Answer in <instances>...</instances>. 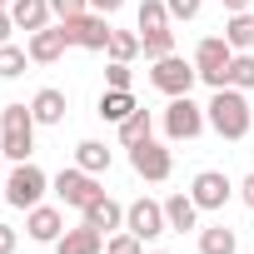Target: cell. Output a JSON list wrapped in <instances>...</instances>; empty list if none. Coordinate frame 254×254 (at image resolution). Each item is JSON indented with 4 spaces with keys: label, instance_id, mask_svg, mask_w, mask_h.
Segmentation results:
<instances>
[{
    "label": "cell",
    "instance_id": "obj_41",
    "mask_svg": "<svg viewBox=\"0 0 254 254\" xmlns=\"http://www.w3.org/2000/svg\"><path fill=\"white\" fill-rule=\"evenodd\" d=\"M155 254H165V249H155Z\"/></svg>",
    "mask_w": 254,
    "mask_h": 254
},
{
    "label": "cell",
    "instance_id": "obj_36",
    "mask_svg": "<svg viewBox=\"0 0 254 254\" xmlns=\"http://www.w3.org/2000/svg\"><path fill=\"white\" fill-rule=\"evenodd\" d=\"M10 30H15V20H10V10H0V45L10 40Z\"/></svg>",
    "mask_w": 254,
    "mask_h": 254
},
{
    "label": "cell",
    "instance_id": "obj_16",
    "mask_svg": "<svg viewBox=\"0 0 254 254\" xmlns=\"http://www.w3.org/2000/svg\"><path fill=\"white\" fill-rule=\"evenodd\" d=\"M85 214V224H95L100 234H115V229H125V204L120 199H110V194H100L90 209H80Z\"/></svg>",
    "mask_w": 254,
    "mask_h": 254
},
{
    "label": "cell",
    "instance_id": "obj_24",
    "mask_svg": "<svg viewBox=\"0 0 254 254\" xmlns=\"http://www.w3.org/2000/svg\"><path fill=\"white\" fill-rule=\"evenodd\" d=\"M135 20H140V35H150V30H170V5H165V0H140Z\"/></svg>",
    "mask_w": 254,
    "mask_h": 254
},
{
    "label": "cell",
    "instance_id": "obj_12",
    "mask_svg": "<svg viewBox=\"0 0 254 254\" xmlns=\"http://www.w3.org/2000/svg\"><path fill=\"white\" fill-rule=\"evenodd\" d=\"M25 234H30L35 244H55V239L65 234V214H60L55 204H35V209H25Z\"/></svg>",
    "mask_w": 254,
    "mask_h": 254
},
{
    "label": "cell",
    "instance_id": "obj_2",
    "mask_svg": "<svg viewBox=\"0 0 254 254\" xmlns=\"http://www.w3.org/2000/svg\"><path fill=\"white\" fill-rule=\"evenodd\" d=\"M0 150H5V160H15V165H25L30 160V150H35V115H30V105H5L0 110Z\"/></svg>",
    "mask_w": 254,
    "mask_h": 254
},
{
    "label": "cell",
    "instance_id": "obj_4",
    "mask_svg": "<svg viewBox=\"0 0 254 254\" xmlns=\"http://www.w3.org/2000/svg\"><path fill=\"white\" fill-rule=\"evenodd\" d=\"M194 70H199V80L209 85V90H224L229 85V60H234V45L224 40V35H204L199 45H194Z\"/></svg>",
    "mask_w": 254,
    "mask_h": 254
},
{
    "label": "cell",
    "instance_id": "obj_18",
    "mask_svg": "<svg viewBox=\"0 0 254 254\" xmlns=\"http://www.w3.org/2000/svg\"><path fill=\"white\" fill-rule=\"evenodd\" d=\"M50 15H55V10H50V0H15V5H10L15 30H30V35H35V30H45V25H50Z\"/></svg>",
    "mask_w": 254,
    "mask_h": 254
},
{
    "label": "cell",
    "instance_id": "obj_1",
    "mask_svg": "<svg viewBox=\"0 0 254 254\" xmlns=\"http://www.w3.org/2000/svg\"><path fill=\"white\" fill-rule=\"evenodd\" d=\"M204 115H209V130H214L219 140H244V135H249V125H254V110H249L244 90H234V85L214 90L209 105H204Z\"/></svg>",
    "mask_w": 254,
    "mask_h": 254
},
{
    "label": "cell",
    "instance_id": "obj_35",
    "mask_svg": "<svg viewBox=\"0 0 254 254\" xmlns=\"http://www.w3.org/2000/svg\"><path fill=\"white\" fill-rule=\"evenodd\" d=\"M239 199H244V209H254V175L239 185Z\"/></svg>",
    "mask_w": 254,
    "mask_h": 254
},
{
    "label": "cell",
    "instance_id": "obj_9",
    "mask_svg": "<svg viewBox=\"0 0 254 254\" xmlns=\"http://www.w3.org/2000/svg\"><path fill=\"white\" fill-rule=\"evenodd\" d=\"M55 194H60V204H70V209H90L105 190H100V175H90V170H80V165H70V170H60L55 180Z\"/></svg>",
    "mask_w": 254,
    "mask_h": 254
},
{
    "label": "cell",
    "instance_id": "obj_26",
    "mask_svg": "<svg viewBox=\"0 0 254 254\" xmlns=\"http://www.w3.org/2000/svg\"><path fill=\"white\" fill-rule=\"evenodd\" d=\"M140 55H145V60L175 55V30H150V35H140Z\"/></svg>",
    "mask_w": 254,
    "mask_h": 254
},
{
    "label": "cell",
    "instance_id": "obj_27",
    "mask_svg": "<svg viewBox=\"0 0 254 254\" xmlns=\"http://www.w3.org/2000/svg\"><path fill=\"white\" fill-rule=\"evenodd\" d=\"M229 85H234V90H254V50H234V60H229Z\"/></svg>",
    "mask_w": 254,
    "mask_h": 254
},
{
    "label": "cell",
    "instance_id": "obj_32",
    "mask_svg": "<svg viewBox=\"0 0 254 254\" xmlns=\"http://www.w3.org/2000/svg\"><path fill=\"white\" fill-rule=\"evenodd\" d=\"M50 10H55L60 20H70V15H85V10H90V0H50Z\"/></svg>",
    "mask_w": 254,
    "mask_h": 254
},
{
    "label": "cell",
    "instance_id": "obj_20",
    "mask_svg": "<svg viewBox=\"0 0 254 254\" xmlns=\"http://www.w3.org/2000/svg\"><path fill=\"white\" fill-rule=\"evenodd\" d=\"M239 249V234L229 224H204L199 229V254H234Z\"/></svg>",
    "mask_w": 254,
    "mask_h": 254
},
{
    "label": "cell",
    "instance_id": "obj_25",
    "mask_svg": "<svg viewBox=\"0 0 254 254\" xmlns=\"http://www.w3.org/2000/svg\"><path fill=\"white\" fill-rule=\"evenodd\" d=\"M25 65H35L30 60V50H20V45H0V80H15V75H25Z\"/></svg>",
    "mask_w": 254,
    "mask_h": 254
},
{
    "label": "cell",
    "instance_id": "obj_23",
    "mask_svg": "<svg viewBox=\"0 0 254 254\" xmlns=\"http://www.w3.org/2000/svg\"><path fill=\"white\" fill-rule=\"evenodd\" d=\"M155 135V120H150V110H135L130 120H120V145L130 150V145H140V140H150Z\"/></svg>",
    "mask_w": 254,
    "mask_h": 254
},
{
    "label": "cell",
    "instance_id": "obj_11",
    "mask_svg": "<svg viewBox=\"0 0 254 254\" xmlns=\"http://www.w3.org/2000/svg\"><path fill=\"white\" fill-rule=\"evenodd\" d=\"M125 229H130V234H140L145 244H150V239H160V234L170 229V219H165V204L140 194L135 204H125Z\"/></svg>",
    "mask_w": 254,
    "mask_h": 254
},
{
    "label": "cell",
    "instance_id": "obj_22",
    "mask_svg": "<svg viewBox=\"0 0 254 254\" xmlns=\"http://www.w3.org/2000/svg\"><path fill=\"white\" fill-rule=\"evenodd\" d=\"M224 40H229L234 50H254V10L229 15V20H224Z\"/></svg>",
    "mask_w": 254,
    "mask_h": 254
},
{
    "label": "cell",
    "instance_id": "obj_40",
    "mask_svg": "<svg viewBox=\"0 0 254 254\" xmlns=\"http://www.w3.org/2000/svg\"><path fill=\"white\" fill-rule=\"evenodd\" d=\"M0 160H5V150H0Z\"/></svg>",
    "mask_w": 254,
    "mask_h": 254
},
{
    "label": "cell",
    "instance_id": "obj_7",
    "mask_svg": "<svg viewBox=\"0 0 254 254\" xmlns=\"http://www.w3.org/2000/svg\"><path fill=\"white\" fill-rule=\"evenodd\" d=\"M60 30H65V45H75V50H105L110 45V15H100V10H85V15H70V20H60Z\"/></svg>",
    "mask_w": 254,
    "mask_h": 254
},
{
    "label": "cell",
    "instance_id": "obj_37",
    "mask_svg": "<svg viewBox=\"0 0 254 254\" xmlns=\"http://www.w3.org/2000/svg\"><path fill=\"white\" fill-rule=\"evenodd\" d=\"M249 5H254V0H224V10H229V15H239V10H249Z\"/></svg>",
    "mask_w": 254,
    "mask_h": 254
},
{
    "label": "cell",
    "instance_id": "obj_29",
    "mask_svg": "<svg viewBox=\"0 0 254 254\" xmlns=\"http://www.w3.org/2000/svg\"><path fill=\"white\" fill-rule=\"evenodd\" d=\"M105 254H145V239L130 229H115V234H105Z\"/></svg>",
    "mask_w": 254,
    "mask_h": 254
},
{
    "label": "cell",
    "instance_id": "obj_38",
    "mask_svg": "<svg viewBox=\"0 0 254 254\" xmlns=\"http://www.w3.org/2000/svg\"><path fill=\"white\" fill-rule=\"evenodd\" d=\"M10 5H15V0H0V10H10Z\"/></svg>",
    "mask_w": 254,
    "mask_h": 254
},
{
    "label": "cell",
    "instance_id": "obj_5",
    "mask_svg": "<svg viewBox=\"0 0 254 254\" xmlns=\"http://www.w3.org/2000/svg\"><path fill=\"white\" fill-rule=\"evenodd\" d=\"M45 190H50V175L40 170V165H15L10 170V180H5V204H15V209H35V204H45Z\"/></svg>",
    "mask_w": 254,
    "mask_h": 254
},
{
    "label": "cell",
    "instance_id": "obj_19",
    "mask_svg": "<svg viewBox=\"0 0 254 254\" xmlns=\"http://www.w3.org/2000/svg\"><path fill=\"white\" fill-rule=\"evenodd\" d=\"M135 110H140V105H135V90H105L95 115H100V120H110V125H120V120H130Z\"/></svg>",
    "mask_w": 254,
    "mask_h": 254
},
{
    "label": "cell",
    "instance_id": "obj_8",
    "mask_svg": "<svg viewBox=\"0 0 254 254\" xmlns=\"http://www.w3.org/2000/svg\"><path fill=\"white\" fill-rule=\"evenodd\" d=\"M130 170H135L140 180H150V185H165V180L175 175V155H170V145H160V140L150 135V140L130 145Z\"/></svg>",
    "mask_w": 254,
    "mask_h": 254
},
{
    "label": "cell",
    "instance_id": "obj_33",
    "mask_svg": "<svg viewBox=\"0 0 254 254\" xmlns=\"http://www.w3.org/2000/svg\"><path fill=\"white\" fill-rule=\"evenodd\" d=\"M15 244H20L15 224H0V254H15Z\"/></svg>",
    "mask_w": 254,
    "mask_h": 254
},
{
    "label": "cell",
    "instance_id": "obj_28",
    "mask_svg": "<svg viewBox=\"0 0 254 254\" xmlns=\"http://www.w3.org/2000/svg\"><path fill=\"white\" fill-rule=\"evenodd\" d=\"M105 50H110V60H125V65H130V60L140 55V35H135V30H110V45H105Z\"/></svg>",
    "mask_w": 254,
    "mask_h": 254
},
{
    "label": "cell",
    "instance_id": "obj_17",
    "mask_svg": "<svg viewBox=\"0 0 254 254\" xmlns=\"http://www.w3.org/2000/svg\"><path fill=\"white\" fill-rule=\"evenodd\" d=\"M199 214H204V209H199L194 194H185V190L165 199V219H170V229H180V234H185V229H199Z\"/></svg>",
    "mask_w": 254,
    "mask_h": 254
},
{
    "label": "cell",
    "instance_id": "obj_21",
    "mask_svg": "<svg viewBox=\"0 0 254 254\" xmlns=\"http://www.w3.org/2000/svg\"><path fill=\"white\" fill-rule=\"evenodd\" d=\"M110 160H115V155H110L100 140H80V145H75V165H80V170H90V175H105V170H110Z\"/></svg>",
    "mask_w": 254,
    "mask_h": 254
},
{
    "label": "cell",
    "instance_id": "obj_15",
    "mask_svg": "<svg viewBox=\"0 0 254 254\" xmlns=\"http://www.w3.org/2000/svg\"><path fill=\"white\" fill-rule=\"evenodd\" d=\"M65 110H70V100H65V90H55V85L35 90V100H30L35 125H60V120H65Z\"/></svg>",
    "mask_w": 254,
    "mask_h": 254
},
{
    "label": "cell",
    "instance_id": "obj_31",
    "mask_svg": "<svg viewBox=\"0 0 254 254\" xmlns=\"http://www.w3.org/2000/svg\"><path fill=\"white\" fill-rule=\"evenodd\" d=\"M165 5H170V20H194L204 0H165Z\"/></svg>",
    "mask_w": 254,
    "mask_h": 254
},
{
    "label": "cell",
    "instance_id": "obj_34",
    "mask_svg": "<svg viewBox=\"0 0 254 254\" xmlns=\"http://www.w3.org/2000/svg\"><path fill=\"white\" fill-rule=\"evenodd\" d=\"M120 5H125V0H90V10H100V15H115Z\"/></svg>",
    "mask_w": 254,
    "mask_h": 254
},
{
    "label": "cell",
    "instance_id": "obj_13",
    "mask_svg": "<svg viewBox=\"0 0 254 254\" xmlns=\"http://www.w3.org/2000/svg\"><path fill=\"white\" fill-rule=\"evenodd\" d=\"M55 254H105V234L80 219L75 229H65V234L55 239Z\"/></svg>",
    "mask_w": 254,
    "mask_h": 254
},
{
    "label": "cell",
    "instance_id": "obj_6",
    "mask_svg": "<svg viewBox=\"0 0 254 254\" xmlns=\"http://www.w3.org/2000/svg\"><path fill=\"white\" fill-rule=\"evenodd\" d=\"M194 80H199V70H194V60H185V55H165V60H150V85L160 90V95H190L194 90Z\"/></svg>",
    "mask_w": 254,
    "mask_h": 254
},
{
    "label": "cell",
    "instance_id": "obj_3",
    "mask_svg": "<svg viewBox=\"0 0 254 254\" xmlns=\"http://www.w3.org/2000/svg\"><path fill=\"white\" fill-rule=\"evenodd\" d=\"M204 130H209V115H204V105H194L190 95H175V100L165 105V140H170V145L199 140Z\"/></svg>",
    "mask_w": 254,
    "mask_h": 254
},
{
    "label": "cell",
    "instance_id": "obj_10",
    "mask_svg": "<svg viewBox=\"0 0 254 254\" xmlns=\"http://www.w3.org/2000/svg\"><path fill=\"white\" fill-rule=\"evenodd\" d=\"M190 194H194V204H199V209H209V214H214V209H224V204L239 194V185H234L224 170H199V175L190 180Z\"/></svg>",
    "mask_w": 254,
    "mask_h": 254
},
{
    "label": "cell",
    "instance_id": "obj_39",
    "mask_svg": "<svg viewBox=\"0 0 254 254\" xmlns=\"http://www.w3.org/2000/svg\"><path fill=\"white\" fill-rule=\"evenodd\" d=\"M0 199H5V185H0Z\"/></svg>",
    "mask_w": 254,
    "mask_h": 254
},
{
    "label": "cell",
    "instance_id": "obj_14",
    "mask_svg": "<svg viewBox=\"0 0 254 254\" xmlns=\"http://www.w3.org/2000/svg\"><path fill=\"white\" fill-rule=\"evenodd\" d=\"M25 50H30V60H35V65H55L70 45H65V30H60V25H45V30H35V35H30V45H25Z\"/></svg>",
    "mask_w": 254,
    "mask_h": 254
},
{
    "label": "cell",
    "instance_id": "obj_30",
    "mask_svg": "<svg viewBox=\"0 0 254 254\" xmlns=\"http://www.w3.org/2000/svg\"><path fill=\"white\" fill-rule=\"evenodd\" d=\"M105 90H135V75H130L125 60H110L105 65Z\"/></svg>",
    "mask_w": 254,
    "mask_h": 254
}]
</instances>
